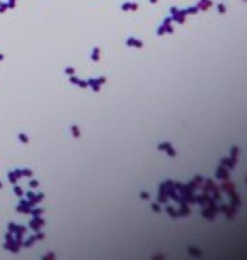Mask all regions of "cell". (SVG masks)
Returning a JSON list of instances; mask_svg holds the SVG:
<instances>
[{"mask_svg": "<svg viewBox=\"0 0 247 260\" xmlns=\"http://www.w3.org/2000/svg\"><path fill=\"white\" fill-rule=\"evenodd\" d=\"M158 151L159 152H166L169 157H176V156H178V152H176V149L171 145V142H161V144H158Z\"/></svg>", "mask_w": 247, "mask_h": 260, "instance_id": "7a4b0ae2", "label": "cell"}, {"mask_svg": "<svg viewBox=\"0 0 247 260\" xmlns=\"http://www.w3.org/2000/svg\"><path fill=\"white\" fill-rule=\"evenodd\" d=\"M235 211H237V209H234V208H230V206H229V208H227V211H225L227 220H234V218H235Z\"/></svg>", "mask_w": 247, "mask_h": 260, "instance_id": "d4e9b609", "label": "cell"}, {"mask_svg": "<svg viewBox=\"0 0 247 260\" xmlns=\"http://www.w3.org/2000/svg\"><path fill=\"white\" fill-rule=\"evenodd\" d=\"M151 209H153L154 213H161V206H159V203H151Z\"/></svg>", "mask_w": 247, "mask_h": 260, "instance_id": "d590c367", "label": "cell"}, {"mask_svg": "<svg viewBox=\"0 0 247 260\" xmlns=\"http://www.w3.org/2000/svg\"><path fill=\"white\" fill-rule=\"evenodd\" d=\"M217 10L220 12V14H225V12H227V5H225V4H218V5H217Z\"/></svg>", "mask_w": 247, "mask_h": 260, "instance_id": "74e56055", "label": "cell"}, {"mask_svg": "<svg viewBox=\"0 0 247 260\" xmlns=\"http://www.w3.org/2000/svg\"><path fill=\"white\" fill-rule=\"evenodd\" d=\"M153 259H156V260H163V259H166V255H163V253H156V255H153Z\"/></svg>", "mask_w": 247, "mask_h": 260, "instance_id": "7dc6e473", "label": "cell"}, {"mask_svg": "<svg viewBox=\"0 0 247 260\" xmlns=\"http://www.w3.org/2000/svg\"><path fill=\"white\" fill-rule=\"evenodd\" d=\"M26 196H27V199H29V201H32V199H34V196H36V192H34V191H27Z\"/></svg>", "mask_w": 247, "mask_h": 260, "instance_id": "ee69618b", "label": "cell"}, {"mask_svg": "<svg viewBox=\"0 0 247 260\" xmlns=\"http://www.w3.org/2000/svg\"><path fill=\"white\" fill-rule=\"evenodd\" d=\"M191 182H193L195 186H200L201 182H203V176H201V174H196V176L193 177V181H191Z\"/></svg>", "mask_w": 247, "mask_h": 260, "instance_id": "4316f807", "label": "cell"}, {"mask_svg": "<svg viewBox=\"0 0 247 260\" xmlns=\"http://www.w3.org/2000/svg\"><path fill=\"white\" fill-rule=\"evenodd\" d=\"M120 9H122V10H132V12H136L137 10V9H139V4H137V2H124V4H122V5H120Z\"/></svg>", "mask_w": 247, "mask_h": 260, "instance_id": "4fadbf2b", "label": "cell"}, {"mask_svg": "<svg viewBox=\"0 0 247 260\" xmlns=\"http://www.w3.org/2000/svg\"><path fill=\"white\" fill-rule=\"evenodd\" d=\"M212 191H213V196H212V198L215 199V201H220V199H222V189H220V186H215Z\"/></svg>", "mask_w": 247, "mask_h": 260, "instance_id": "44dd1931", "label": "cell"}, {"mask_svg": "<svg viewBox=\"0 0 247 260\" xmlns=\"http://www.w3.org/2000/svg\"><path fill=\"white\" fill-rule=\"evenodd\" d=\"M76 86H80V88H88V81L86 79H80Z\"/></svg>", "mask_w": 247, "mask_h": 260, "instance_id": "b9f144b4", "label": "cell"}, {"mask_svg": "<svg viewBox=\"0 0 247 260\" xmlns=\"http://www.w3.org/2000/svg\"><path fill=\"white\" fill-rule=\"evenodd\" d=\"M4 59H5V56H4V54L0 52V61H4Z\"/></svg>", "mask_w": 247, "mask_h": 260, "instance_id": "f907efd6", "label": "cell"}, {"mask_svg": "<svg viewBox=\"0 0 247 260\" xmlns=\"http://www.w3.org/2000/svg\"><path fill=\"white\" fill-rule=\"evenodd\" d=\"M178 214H179V218H181V216H189V214H191V209L188 208V204H179Z\"/></svg>", "mask_w": 247, "mask_h": 260, "instance_id": "9a60e30c", "label": "cell"}, {"mask_svg": "<svg viewBox=\"0 0 247 260\" xmlns=\"http://www.w3.org/2000/svg\"><path fill=\"white\" fill-rule=\"evenodd\" d=\"M176 10H178V7H171V9H169V14L173 15V14H174V12H176Z\"/></svg>", "mask_w": 247, "mask_h": 260, "instance_id": "681fc988", "label": "cell"}, {"mask_svg": "<svg viewBox=\"0 0 247 260\" xmlns=\"http://www.w3.org/2000/svg\"><path fill=\"white\" fill-rule=\"evenodd\" d=\"M215 177L217 179H222V181H227V179H230V171L227 167L218 164V167H217V171H215Z\"/></svg>", "mask_w": 247, "mask_h": 260, "instance_id": "52a82bcc", "label": "cell"}, {"mask_svg": "<svg viewBox=\"0 0 247 260\" xmlns=\"http://www.w3.org/2000/svg\"><path fill=\"white\" fill-rule=\"evenodd\" d=\"M34 243H36V236L34 235L32 236H27L26 240H22V247H26V248H31Z\"/></svg>", "mask_w": 247, "mask_h": 260, "instance_id": "ac0fdd59", "label": "cell"}, {"mask_svg": "<svg viewBox=\"0 0 247 260\" xmlns=\"http://www.w3.org/2000/svg\"><path fill=\"white\" fill-rule=\"evenodd\" d=\"M29 214H31V216H42V214H44V208H36V206H32Z\"/></svg>", "mask_w": 247, "mask_h": 260, "instance_id": "7402d4cb", "label": "cell"}, {"mask_svg": "<svg viewBox=\"0 0 247 260\" xmlns=\"http://www.w3.org/2000/svg\"><path fill=\"white\" fill-rule=\"evenodd\" d=\"M156 34H158L159 37H161V36H164V34H166V26H164V24H161V26L158 27V31H156Z\"/></svg>", "mask_w": 247, "mask_h": 260, "instance_id": "d6a6232c", "label": "cell"}, {"mask_svg": "<svg viewBox=\"0 0 247 260\" xmlns=\"http://www.w3.org/2000/svg\"><path fill=\"white\" fill-rule=\"evenodd\" d=\"M32 206H36V204L32 203V201H29V199H21L19 201V204H17V211L19 213H24V214H29L31 213V208Z\"/></svg>", "mask_w": 247, "mask_h": 260, "instance_id": "3957f363", "label": "cell"}, {"mask_svg": "<svg viewBox=\"0 0 247 260\" xmlns=\"http://www.w3.org/2000/svg\"><path fill=\"white\" fill-rule=\"evenodd\" d=\"M37 186H39V181H37V179H31V177H29V187L36 189Z\"/></svg>", "mask_w": 247, "mask_h": 260, "instance_id": "e575fe53", "label": "cell"}, {"mask_svg": "<svg viewBox=\"0 0 247 260\" xmlns=\"http://www.w3.org/2000/svg\"><path fill=\"white\" fill-rule=\"evenodd\" d=\"M27 231V226H24V225H15V228H14V238L17 240V242H21L22 245V240H24V235H26Z\"/></svg>", "mask_w": 247, "mask_h": 260, "instance_id": "8992f818", "label": "cell"}, {"mask_svg": "<svg viewBox=\"0 0 247 260\" xmlns=\"http://www.w3.org/2000/svg\"><path fill=\"white\" fill-rule=\"evenodd\" d=\"M19 171H21V176H24V177H32L34 176L32 169H19Z\"/></svg>", "mask_w": 247, "mask_h": 260, "instance_id": "484cf974", "label": "cell"}, {"mask_svg": "<svg viewBox=\"0 0 247 260\" xmlns=\"http://www.w3.org/2000/svg\"><path fill=\"white\" fill-rule=\"evenodd\" d=\"M34 236H36V242H37V240H44V238H46V233L39 230V231H36V235H34Z\"/></svg>", "mask_w": 247, "mask_h": 260, "instance_id": "8d00e7d4", "label": "cell"}, {"mask_svg": "<svg viewBox=\"0 0 247 260\" xmlns=\"http://www.w3.org/2000/svg\"><path fill=\"white\" fill-rule=\"evenodd\" d=\"M56 259V253L54 252H47V253L42 255V260H54Z\"/></svg>", "mask_w": 247, "mask_h": 260, "instance_id": "1f68e13d", "label": "cell"}, {"mask_svg": "<svg viewBox=\"0 0 247 260\" xmlns=\"http://www.w3.org/2000/svg\"><path fill=\"white\" fill-rule=\"evenodd\" d=\"M69 132H71V135H73V139H80V137H81L80 127H78L76 123H71V125H69Z\"/></svg>", "mask_w": 247, "mask_h": 260, "instance_id": "2e32d148", "label": "cell"}, {"mask_svg": "<svg viewBox=\"0 0 247 260\" xmlns=\"http://www.w3.org/2000/svg\"><path fill=\"white\" fill-rule=\"evenodd\" d=\"M97 79H98V83H100V86H103V84H105L107 81H108V79H107V76H98Z\"/></svg>", "mask_w": 247, "mask_h": 260, "instance_id": "7bdbcfd3", "label": "cell"}, {"mask_svg": "<svg viewBox=\"0 0 247 260\" xmlns=\"http://www.w3.org/2000/svg\"><path fill=\"white\" fill-rule=\"evenodd\" d=\"M212 5H213V2H212V0H200L196 7H198V9H200L201 12H205V10H208V9H210Z\"/></svg>", "mask_w": 247, "mask_h": 260, "instance_id": "5bb4252c", "label": "cell"}, {"mask_svg": "<svg viewBox=\"0 0 247 260\" xmlns=\"http://www.w3.org/2000/svg\"><path fill=\"white\" fill-rule=\"evenodd\" d=\"M64 73H66V76H71V74H74V68L73 66H66L64 68Z\"/></svg>", "mask_w": 247, "mask_h": 260, "instance_id": "f35d334b", "label": "cell"}, {"mask_svg": "<svg viewBox=\"0 0 247 260\" xmlns=\"http://www.w3.org/2000/svg\"><path fill=\"white\" fill-rule=\"evenodd\" d=\"M44 226H46V220L41 218V216H32L27 228H31L32 231H39V230L44 228Z\"/></svg>", "mask_w": 247, "mask_h": 260, "instance_id": "6da1fadb", "label": "cell"}, {"mask_svg": "<svg viewBox=\"0 0 247 260\" xmlns=\"http://www.w3.org/2000/svg\"><path fill=\"white\" fill-rule=\"evenodd\" d=\"M215 214L217 213H213L210 208H205V206H201V216L205 220H208V221H213L215 220Z\"/></svg>", "mask_w": 247, "mask_h": 260, "instance_id": "7c38bea8", "label": "cell"}, {"mask_svg": "<svg viewBox=\"0 0 247 260\" xmlns=\"http://www.w3.org/2000/svg\"><path fill=\"white\" fill-rule=\"evenodd\" d=\"M239 152H240V151H239V147H237V145L230 147V157H235V159H237V157H239Z\"/></svg>", "mask_w": 247, "mask_h": 260, "instance_id": "f546056e", "label": "cell"}, {"mask_svg": "<svg viewBox=\"0 0 247 260\" xmlns=\"http://www.w3.org/2000/svg\"><path fill=\"white\" fill-rule=\"evenodd\" d=\"M220 166L227 167L229 171H232V169H235L237 167V159L235 157H220Z\"/></svg>", "mask_w": 247, "mask_h": 260, "instance_id": "5b68a950", "label": "cell"}, {"mask_svg": "<svg viewBox=\"0 0 247 260\" xmlns=\"http://www.w3.org/2000/svg\"><path fill=\"white\" fill-rule=\"evenodd\" d=\"M21 242H17L15 238H12V240H5V243H4V248L9 250V252H12V253H19V250H21Z\"/></svg>", "mask_w": 247, "mask_h": 260, "instance_id": "277c9868", "label": "cell"}, {"mask_svg": "<svg viewBox=\"0 0 247 260\" xmlns=\"http://www.w3.org/2000/svg\"><path fill=\"white\" fill-rule=\"evenodd\" d=\"M7 10V4L5 2H0V14H4Z\"/></svg>", "mask_w": 247, "mask_h": 260, "instance_id": "bcb514c9", "label": "cell"}, {"mask_svg": "<svg viewBox=\"0 0 247 260\" xmlns=\"http://www.w3.org/2000/svg\"><path fill=\"white\" fill-rule=\"evenodd\" d=\"M184 12H186V15H195V14H198V12H200V9H198L196 5H193V7L184 9Z\"/></svg>", "mask_w": 247, "mask_h": 260, "instance_id": "cb8c5ba5", "label": "cell"}, {"mask_svg": "<svg viewBox=\"0 0 247 260\" xmlns=\"http://www.w3.org/2000/svg\"><path fill=\"white\" fill-rule=\"evenodd\" d=\"M14 228H15V223H14V221L7 225V230H9V231H14Z\"/></svg>", "mask_w": 247, "mask_h": 260, "instance_id": "c3c4849f", "label": "cell"}, {"mask_svg": "<svg viewBox=\"0 0 247 260\" xmlns=\"http://www.w3.org/2000/svg\"><path fill=\"white\" fill-rule=\"evenodd\" d=\"M17 137H19V140H21L22 144H29V137H27V134H24V132H21V134H19V135H17Z\"/></svg>", "mask_w": 247, "mask_h": 260, "instance_id": "4dcf8cb0", "label": "cell"}, {"mask_svg": "<svg viewBox=\"0 0 247 260\" xmlns=\"http://www.w3.org/2000/svg\"><path fill=\"white\" fill-rule=\"evenodd\" d=\"M166 204H168V203H166ZM166 213H168V214H169V216H171V218H173V220H178V218H179L178 211H176V209H174L173 206H169V204H168V206H166Z\"/></svg>", "mask_w": 247, "mask_h": 260, "instance_id": "d6986e66", "label": "cell"}, {"mask_svg": "<svg viewBox=\"0 0 247 260\" xmlns=\"http://www.w3.org/2000/svg\"><path fill=\"white\" fill-rule=\"evenodd\" d=\"M244 2H246V0H244Z\"/></svg>", "mask_w": 247, "mask_h": 260, "instance_id": "db71d44e", "label": "cell"}, {"mask_svg": "<svg viewBox=\"0 0 247 260\" xmlns=\"http://www.w3.org/2000/svg\"><path fill=\"white\" fill-rule=\"evenodd\" d=\"M0 187H2V182H0Z\"/></svg>", "mask_w": 247, "mask_h": 260, "instance_id": "f5cc1de1", "label": "cell"}, {"mask_svg": "<svg viewBox=\"0 0 247 260\" xmlns=\"http://www.w3.org/2000/svg\"><path fill=\"white\" fill-rule=\"evenodd\" d=\"M188 253L193 255V257H203V252L198 248H195V247H188Z\"/></svg>", "mask_w": 247, "mask_h": 260, "instance_id": "603a6c76", "label": "cell"}, {"mask_svg": "<svg viewBox=\"0 0 247 260\" xmlns=\"http://www.w3.org/2000/svg\"><path fill=\"white\" fill-rule=\"evenodd\" d=\"M168 192H166V186H164V181L159 184V192H158V203L159 204H166L168 203Z\"/></svg>", "mask_w": 247, "mask_h": 260, "instance_id": "ba28073f", "label": "cell"}, {"mask_svg": "<svg viewBox=\"0 0 247 260\" xmlns=\"http://www.w3.org/2000/svg\"><path fill=\"white\" fill-rule=\"evenodd\" d=\"M139 198H141V199H149V198H151V196H149V192H146V191H142V192H141V194H139Z\"/></svg>", "mask_w": 247, "mask_h": 260, "instance_id": "f6af8a7d", "label": "cell"}, {"mask_svg": "<svg viewBox=\"0 0 247 260\" xmlns=\"http://www.w3.org/2000/svg\"><path fill=\"white\" fill-rule=\"evenodd\" d=\"M125 46L127 47H137V49H141V47H144V42L141 41V39H137V37H127L125 39Z\"/></svg>", "mask_w": 247, "mask_h": 260, "instance_id": "30bf717a", "label": "cell"}, {"mask_svg": "<svg viewBox=\"0 0 247 260\" xmlns=\"http://www.w3.org/2000/svg\"><path fill=\"white\" fill-rule=\"evenodd\" d=\"M17 0H7V9H15Z\"/></svg>", "mask_w": 247, "mask_h": 260, "instance_id": "60d3db41", "label": "cell"}, {"mask_svg": "<svg viewBox=\"0 0 247 260\" xmlns=\"http://www.w3.org/2000/svg\"><path fill=\"white\" fill-rule=\"evenodd\" d=\"M171 21L178 22V24H184V22H186V12H184V9L174 12L173 15H171Z\"/></svg>", "mask_w": 247, "mask_h": 260, "instance_id": "9c48e42d", "label": "cell"}, {"mask_svg": "<svg viewBox=\"0 0 247 260\" xmlns=\"http://www.w3.org/2000/svg\"><path fill=\"white\" fill-rule=\"evenodd\" d=\"M12 191H14V194H15V196H19V198H22V194H24L22 187L17 186V184H14V189H12Z\"/></svg>", "mask_w": 247, "mask_h": 260, "instance_id": "83f0119b", "label": "cell"}, {"mask_svg": "<svg viewBox=\"0 0 247 260\" xmlns=\"http://www.w3.org/2000/svg\"><path fill=\"white\" fill-rule=\"evenodd\" d=\"M90 59H91V61H93V62H98V61H100V49H98V47H97V46H95L93 49H91V54H90Z\"/></svg>", "mask_w": 247, "mask_h": 260, "instance_id": "e0dca14e", "label": "cell"}, {"mask_svg": "<svg viewBox=\"0 0 247 260\" xmlns=\"http://www.w3.org/2000/svg\"><path fill=\"white\" fill-rule=\"evenodd\" d=\"M42 199H44V192H37L36 196H34V199H32V203L37 204V203H41Z\"/></svg>", "mask_w": 247, "mask_h": 260, "instance_id": "f1b7e54d", "label": "cell"}, {"mask_svg": "<svg viewBox=\"0 0 247 260\" xmlns=\"http://www.w3.org/2000/svg\"><path fill=\"white\" fill-rule=\"evenodd\" d=\"M0 2H2V0H0Z\"/></svg>", "mask_w": 247, "mask_h": 260, "instance_id": "11a10c76", "label": "cell"}, {"mask_svg": "<svg viewBox=\"0 0 247 260\" xmlns=\"http://www.w3.org/2000/svg\"><path fill=\"white\" fill-rule=\"evenodd\" d=\"M68 79H69V83H71V84H78V81H80V78H78V76H74V74L68 76Z\"/></svg>", "mask_w": 247, "mask_h": 260, "instance_id": "ab89813d", "label": "cell"}, {"mask_svg": "<svg viewBox=\"0 0 247 260\" xmlns=\"http://www.w3.org/2000/svg\"><path fill=\"white\" fill-rule=\"evenodd\" d=\"M163 24L166 26V34H173L174 29H173V26H171V22H163Z\"/></svg>", "mask_w": 247, "mask_h": 260, "instance_id": "836d02e7", "label": "cell"}, {"mask_svg": "<svg viewBox=\"0 0 247 260\" xmlns=\"http://www.w3.org/2000/svg\"><path fill=\"white\" fill-rule=\"evenodd\" d=\"M86 81H88V88H91L93 93H98V91H100L102 86H100V83H98V79H97V78H88Z\"/></svg>", "mask_w": 247, "mask_h": 260, "instance_id": "8fae6325", "label": "cell"}, {"mask_svg": "<svg viewBox=\"0 0 247 260\" xmlns=\"http://www.w3.org/2000/svg\"><path fill=\"white\" fill-rule=\"evenodd\" d=\"M149 4H158V0H149Z\"/></svg>", "mask_w": 247, "mask_h": 260, "instance_id": "816d5d0a", "label": "cell"}, {"mask_svg": "<svg viewBox=\"0 0 247 260\" xmlns=\"http://www.w3.org/2000/svg\"><path fill=\"white\" fill-rule=\"evenodd\" d=\"M7 177H9V181H10L12 184H17V179H19V177H21V176H19V174H17V172H15V169H14V171H9V174H7Z\"/></svg>", "mask_w": 247, "mask_h": 260, "instance_id": "ffe728a7", "label": "cell"}]
</instances>
